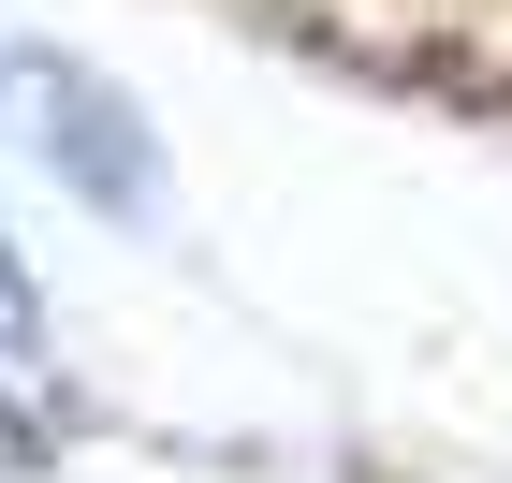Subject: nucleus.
Segmentation results:
<instances>
[{
    "mask_svg": "<svg viewBox=\"0 0 512 483\" xmlns=\"http://www.w3.org/2000/svg\"><path fill=\"white\" fill-rule=\"evenodd\" d=\"M30 103H44V147L74 161V191H88V205H132V220L161 205V147H147V118H132V103H103V74L30 59Z\"/></svg>",
    "mask_w": 512,
    "mask_h": 483,
    "instance_id": "1",
    "label": "nucleus"
},
{
    "mask_svg": "<svg viewBox=\"0 0 512 483\" xmlns=\"http://www.w3.org/2000/svg\"><path fill=\"white\" fill-rule=\"evenodd\" d=\"M0 396H15V410H44V425L74 410V396H59V352H44V308H30V249H15V235H0Z\"/></svg>",
    "mask_w": 512,
    "mask_h": 483,
    "instance_id": "2",
    "label": "nucleus"
}]
</instances>
